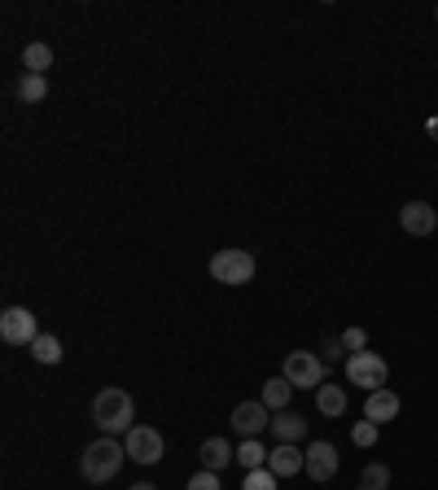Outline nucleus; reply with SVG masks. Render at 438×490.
Masks as SVG:
<instances>
[{
	"label": "nucleus",
	"instance_id": "f257e3e1",
	"mask_svg": "<svg viewBox=\"0 0 438 490\" xmlns=\"http://www.w3.org/2000/svg\"><path fill=\"white\" fill-rule=\"evenodd\" d=\"M132 416H136V403H132V394L118 390V385H106V390L92 399V421H97V430L106 433V438L132 430Z\"/></svg>",
	"mask_w": 438,
	"mask_h": 490
},
{
	"label": "nucleus",
	"instance_id": "f03ea898",
	"mask_svg": "<svg viewBox=\"0 0 438 490\" xmlns=\"http://www.w3.org/2000/svg\"><path fill=\"white\" fill-rule=\"evenodd\" d=\"M123 460H127V447H123V442L97 438V442H88L84 456H79V473H84L92 486H101V482H115Z\"/></svg>",
	"mask_w": 438,
	"mask_h": 490
},
{
	"label": "nucleus",
	"instance_id": "7ed1b4c3",
	"mask_svg": "<svg viewBox=\"0 0 438 490\" xmlns=\"http://www.w3.org/2000/svg\"><path fill=\"white\" fill-rule=\"evenodd\" d=\"M386 376H390V368H386V359H381L377 350H355V355H347V381L350 385H359V390H386Z\"/></svg>",
	"mask_w": 438,
	"mask_h": 490
},
{
	"label": "nucleus",
	"instance_id": "20e7f679",
	"mask_svg": "<svg viewBox=\"0 0 438 490\" xmlns=\"http://www.w3.org/2000/svg\"><path fill=\"white\" fill-rule=\"evenodd\" d=\"M210 281H219V285H250L255 281V254L250 250H219L215 259H210Z\"/></svg>",
	"mask_w": 438,
	"mask_h": 490
},
{
	"label": "nucleus",
	"instance_id": "39448f33",
	"mask_svg": "<svg viewBox=\"0 0 438 490\" xmlns=\"http://www.w3.org/2000/svg\"><path fill=\"white\" fill-rule=\"evenodd\" d=\"M281 376L290 381L294 390H321L324 385V359L321 355H312V350H290Z\"/></svg>",
	"mask_w": 438,
	"mask_h": 490
},
{
	"label": "nucleus",
	"instance_id": "423d86ee",
	"mask_svg": "<svg viewBox=\"0 0 438 490\" xmlns=\"http://www.w3.org/2000/svg\"><path fill=\"white\" fill-rule=\"evenodd\" d=\"M123 447H127V460L132 464H158L163 460V433L154 425H132L123 433Z\"/></svg>",
	"mask_w": 438,
	"mask_h": 490
},
{
	"label": "nucleus",
	"instance_id": "0eeeda50",
	"mask_svg": "<svg viewBox=\"0 0 438 490\" xmlns=\"http://www.w3.org/2000/svg\"><path fill=\"white\" fill-rule=\"evenodd\" d=\"M0 337L9 342V347H27L40 337V324H35V316H31L27 307H5L0 311Z\"/></svg>",
	"mask_w": 438,
	"mask_h": 490
},
{
	"label": "nucleus",
	"instance_id": "6e6552de",
	"mask_svg": "<svg viewBox=\"0 0 438 490\" xmlns=\"http://www.w3.org/2000/svg\"><path fill=\"white\" fill-rule=\"evenodd\" d=\"M233 430L241 438H259L263 430H272V411L255 399V403H237L233 407Z\"/></svg>",
	"mask_w": 438,
	"mask_h": 490
},
{
	"label": "nucleus",
	"instance_id": "1a4fd4ad",
	"mask_svg": "<svg viewBox=\"0 0 438 490\" xmlns=\"http://www.w3.org/2000/svg\"><path fill=\"white\" fill-rule=\"evenodd\" d=\"M338 473V447L333 442H312L307 447V477L312 482H333Z\"/></svg>",
	"mask_w": 438,
	"mask_h": 490
},
{
	"label": "nucleus",
	"instance_id": "9d476101",
	"mask_svg": "<svg viewBox=\"0 0 438 490\" xmlns=\"http://www.w3.org/2000/svg\"><path fill=\"white\" fill-rule=\"evenodd\" d=\"M267 468H272L276 477H298V473L307 468V451H298L294 442H276L272 456H267Z\"/></svg>",
	"mask_w": 438,
	"mask_h": 490
},
{
	"label": "nucleus",
	"instance_id": "9b49d317",
	"mask_svg": "<svg viewBox=\"0 0 438 490\" xmlns=\"http://www.w3.org/2000/svg\"><path fill=\"white\" fill-rule=\"evenodd\" d=\"M399 224H404V232H412V236H430V232L438 228V215L430 202H408L399 210Z\"/></svg>",
	"mask_w": 438,
	"mask_h": 490
},
{
	"label": "nucleus",
	"instance_id": "f8f14e48",
	"mask_svg": "<svg viewBox=\"0 0 438 490\" xmlns=\"http://www.w3.org/2000/svg\"><path fill=\"white\" fill-rule=\"evenodd\" d=\"M395 416H399V394H395V390H373V394L364 399V421L386 425V421H395Z\"/></svg>",
	"mask_w": 438,
	"mask_h": 490
},
{
	"label": "nucleus",
	"instance_id": "ddd939ff",
	"mask_svg": "<svg viewBox=\"0 0 438 490\" xmlns=\"http://www.w3.org/2000/svg\"><path fill=\"white\" fill-rule=\"evenodd\" d=\"M233 460H237V451H233V442H228V438H206V442H202V468L219 473V468H228Z\"/></svg>",
	"mask_w": 438,
	"mask_h": 490
},
{
	"label": "nucleus",
	"instance_id": "4468645a",
	"mask_svg": "<svg viewBox=\"0 0 438 490\" xmlns=\"http://www.w3.org/2000/svg\"><path fill=\"white\" fill-rule=\"evenodd\" d=\"M267 447H263L259 438H241V447H237V464L246 468V473H255V468H267Z\"/></svg>",
	"mask_w": 438,
	"mask_h": 490
},
{
	"label": "nucleus",
	"instance_id": "2eb2a0df",
	"mask_svg": "<svg viewBox=\"0 0 438 490\" xmlns=\"http://www.w3.org/2000/svg\"><path fill=\"white\" fill-rule=\"evenodd\" d=\"M316 411H321V416H342V411H347V390L324 381L321 390H316Z\"/></svg>",
	"mask_w": 438,
	"mask_h": 490
},
{
	"label": "nucleus",
	"instance_id": "dca6fc26",
	"mask_svg": "<svg viewBox=\"0 0 438 490\" xmlns=\"http://www.w3.org/2000/svg\"><path fill=\"white\" fill-rule=\"evenodd\" d=\"M272 433H276V442H298V438L307 433V421L294 416V411H276V416H272Z\"/></svg>",
	"mask_w": 438,
	"mask_h": 490
},
{
	"label": "nucleus",
	"instance_id": "f3484780",
	"mask_svg": "<svg viewBox=\"0 0 438 490\" xmlns=\"http://www.w3.org/2000/svg\"><path fill=\"white\" fill-rule=\"evenodd\" d=\"M290 394H294V385L285 381V376H272L267 385H263V399L259 403L267 407V411H285V403H290Z\"/></svg>",
	"mask_w": 438,
	"mask_h": 490
},
{
	"label": "nucleus",
	"instance_id": "a211bd4d",
	"mask_svg": "<svg viewBox=\"0 0 438 490\" xmlns=\"http://www.w3.org/2000/svg\"><path fill=\"white\" fill-rule=\"evenodd\" d=\"M61 355H66V350H61V342L53 333H40V337L31 342V359H35V364H61Z\"/></svg>",
	"mask_w": 438,
	"mask_h": 490
},
{
	"label": "nucleus",
	"instance_id": "6ab92c4d",
	"mask_svg": "<svg viewBox=\"0 0 438 490\" xmlns=\"http://www.w3.org/2000/svg\"><path fill=\"white\" fill-rule=\"evenodd\" d=\"M23 66H27V75H44L53 66V49L49 44H27L23 49Z\"/></svg>",
	"mask_w": 438,
	"mask_h": 490
},
{
	"label": "nucleus",
	"instance_id": "aec40b11",
	"mask_svg": "<svg viewBox=\"0 0 438 490\" xmlns=\"http://www.w3.org/2000/svg\"><path fill=\"white\" fill-rule=\"evenodd\" d=\"M18 97H23V101H44V97H49V79H44V75H23V79H18Z\"/></svg>",
	"mask_w": 438,
	"mask_h": 490
},
{
	"label": "nucleus",
	"instance_id": "412c9836",
	"mask_svg": "<svg viewBox=\"0 0 438 490\" xmlns=\"http://www.w3.org/2000/svg\"><path fill=\"white\" fill-rule=\"evenodd\" d=\"M276 473L272 468H255V473H246V482H241V490H276Z\"/></svg>",
	"mask_w": 438,
	"mask_h": 490
},
{
	"label": "nucleus",
	"instance_id": "4be33fe9",
	"mask_svg": "<svg viewBox=\"0 0 438 490\" xmlns=\"http://www.w3.org/2000/svg\"><path fill=\"white\" fill-rule=\"evenodd\" d=\"M364 486H368V490H386V486H390V468H386V464H368V468H364Z\"/></svg>",
	"mask_w": 438,
	"mask_h": 490
},
{
	"label": "nucleus",
	"instance_id": "5701e85b",
	"mask_svg": "<svg viewBox=\"0 0 438 490\" xmlns=\"http://www.w3.org/2000/svg\"><path fill=\"white\" fill-rule=\"evenodd\" d=\"M377 430L381 425H373V421H359V425L350 430V442H355V447H373V442H377Z\"/></svg>",
	"mask_w": 438,
	"mask_h": 490
},
{
	"label": "nucleus",
	"instance_id": "b1692460",
	"mask_svg": "<svg viewBox=\"0 0 438 490\" xmlns=\"http://www.w3.org/2000/svg\"><path fill=\"white\" fill-rule=\"evenodd\" d=\"M184 490H224V486H219V473L202 468V473H193V477H189V486H184Z\"/></svg>",
	"mask_w": 438,
	"mask_h": 490
},
{
	"label": "nucleus",
	"instance_id": "393cba45",
	"mask_svg": "<svg viewBox=\"0 0 438 490\" xmlns=\"http://www.w3.org/2000/svg\"><path fill=\"white\" fill-rule=\"evenodd\" d=\"M364 347H368V333H364V328H347V333H342V350L355 355V350H364Z\"/></svg>",
	"mask_w": 438,
	"mask_h": 490
},
{
	"label": "nucleus",
	"instance_id": "a878e982",
	"mask_svg": "<svg viewBox=\"0 0 438 490\" xmlns=\"http://www.w3.org/2000/svg\"><path fill=\"white\" fill-rule=\"evenodd\" d=\"M324 359H342V337H329L324 342Z\"/></svg>",
	"mask_w": 438,
	"mask_h": 490
},
{
	"label": "nucleus",
	"instance_id": "bb28decb",
	"mask_svg": "<svg viewBox=\"0 0 438 490\" xmlns=\"http://www.w3.org/2000/svg\"><path fill=\"white\" fill-rule=\"evenodd\" d=\"M425 132H430V141H438V115L430 118V123H425Z\"/></svg>",
	"mask_w": 438,
	"mask_h": 490
},
{
	"label": "nucleus",
	"instance_id": "cd10ccee",
	"mask_svg": "<svg viewBox=\"0 0 438 490\" xmlns=\"http://www.w3.org/2000/svg\"><path fill=\"white\" fill-rule=\"evenodd\" d=\"M132 490H158V486H154V482H136V486H132Z\"/></svg>",
	"mask_w": 438,
	"mask_h": 490
},
{
	"label": "nucleus",
	"instance_id": "c85d7f7f",
	"mask_svg": "<svg viewBox=\"0 0 438 490\" xmlns=\"http://www.w3.org/2000/svg\"><path fill=\"white\" fill-rule=\"evenodd\" d=\"M359 490H368V486H359Z\"/></svg>",
	"mask_w": 438,
	"mask_h": 490
},
{
	"label": "nucleus",
	"instance_id": "c756f323",
	"mask_svg": "<svg viewBox=\"0 0 438 490\" xmlns=\"http://www.w3.org/2000/svg\"><path fill=\"white\" fill-rule=\"evenodd\" d=\"M434 18H438V9H434Z\"/></svg>",
	"mask_w": 438,
	"mask_h": 490
}]
</instances>
